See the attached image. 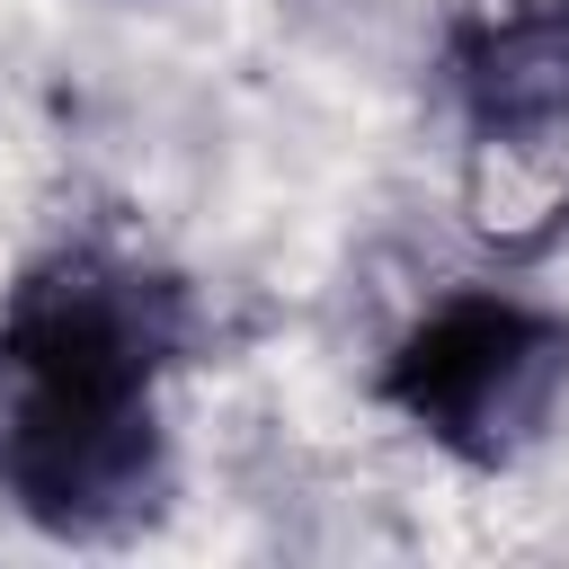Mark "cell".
I'll return each mask as SVG.
<instances>
[{
    "mask_svg": "<svg viewBox=\"0 0 569 569\" xmlns=\"http://www.w3.org/2000/svg\"><path fill=\"white\" fill-rule=\"evenodd\" d=\"M178 347V293L124 258H44L0 320V480L53 533H116L160 507L151 382Z\"/></svg>",
    "mask_w": 569,
    "mask_h": 569,
    "instance_id": "obj_1",
    "label": "cell"
},
{
    "mask_svg": "<svg viewBox=\"0 0 569 569\" xmlns=\"http://www.w3.org/2000/svg\"><path fill=\"white\" fill-rule=\"evenodd\" d=\"M569 391V320L516 293L436 302L382 365V400L462 462H516Z\"/></svg>",
    "mask_w": 569,
    "mask_h": 569,
    "instance_id": "obj_2",
    "label": "cell"
},
{
    "mask_svg": "<svg viewBox=\"0 0 569 569\" xmlns=\"http://www.w3.org/2000/svg\"><path fill=\"white\" fill-rule=\"evenodd\" d=\"M453 80L480 133H569V0L480 27Z\"/></svg>",
    "mask_w": 569,
    "mask_h": 569,
    "instance_id": "obj_3",
    "label": "cell"
}]
</instances>
